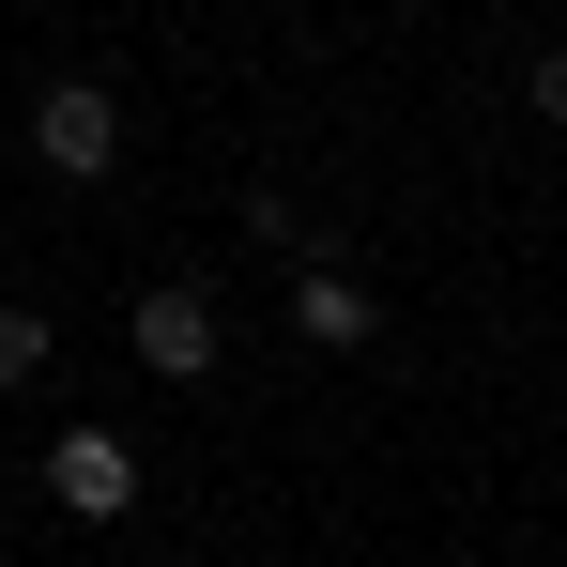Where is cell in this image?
Segmentation results:
<instances>
[{"instance_id": "cell-6", "label": "cell", "mask_w": 567, "mask_h": 567, "mask_svg": "<svg viewBox=\"0 0 567 567\" xmlns=\"http://www.w3.org/2000/svg\"><path fill=\"white\" fill-rule=\"evenodd\" d=\"M522 93H537V123H553V138H567V47H553V62H537V78H522Z\"/></svg>"}, {"instance_id": "cell-4", "label": "cell", "mask_w": 567, "mask_h": 567, "mask_svg": "<svg viewBox=\"0 0 567 567\" xmlns=\"http://www.w3.org/2000/svg\"><path fill=\"white\" fill-rule=\"evenodd\" d=\"M291 322H307L322 353H353V338H369L383 307H369V277H353V261H307V291H291Z\"/></svg>"}, {"instance_id": "cell-1", "label": "cell", "mask_w": 567, "mask_h": 567, "mask_svg": "<svg viewBox=\"0 0 567 567\" xmlns=\"http://www.w3.org/2000/svg\"><path fill=\"white\" fill-rule=\"evenodd\" d=\"M123 338H138V369H154V383H215V353H230V322H215V291H199V277H154Z\"/></svg>"}, {"instance_id": "cell-3", "label": "cell", "mask_w": 567, "mask_h": 567, "mask_svg": "<svg viewBox=\"0 0 567 567\" xmlns=\"http://www.w3.org/2000/svg\"><path fill=\"white\" fill-rule=\"evenodd\" d=\"M47 506H62V522H123V506H138L123 430H62V445H47Z\"/></svg>"}, {"instance_id": "cell-5", "label": "cell", "mask_w": 567, "mask_h": 567, "mask_svg": "<svg viewBox=\"0 0 567 567\" xmlns=\"http://www.w3.org/2000/svg\"><path fill=\"white\" fill-rule=\"evenodd\" d=\"M47 353H62V338H47V307H0V399H16V383H47Z\"/></svg>"}, {"instance_id": "cell-2", "label": "cell", "mask_w": 567, "mask_h": 567, "mask_svg": "<svg viewBox=\"0 0 567 567\" xmlns=\"http://www.w3.org/2000/svg\"><path fill=\"white\" fill-rule=\"evenodd\" d=\"M31 154H47L62 185H93L107 154H123V107H107L93 78H47V93H31Z\"/></svg>"}]
</instances>
